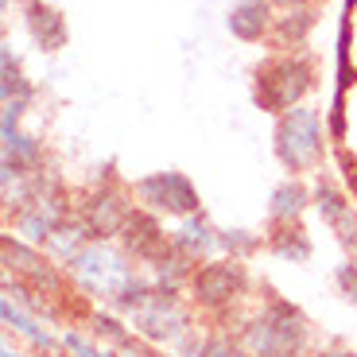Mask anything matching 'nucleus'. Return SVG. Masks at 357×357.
<instances>
[{
	"label": "nucleus",
	"mask_w": 357,
	"mask_h": 357,
	"mask_svg": "<svg viewBox=\"0 0 357 357\" xmlns=\"http://www.w3.org/2000/svg\"><path fill=\"white\" fill-rule=\"evenodd\" d=\"M314 82V66L299 54H287V59H268L257 66V82H252V101H257L264 113H280L284 116L295 101L303 98Z\"/></svg>",
	"instance_id": "obj_1"
},
{
	"label": "nucleus",
	"mask_w": 357,
	"mask_h": 357,
	"mask_svg": "<svg viewBox=\"0 0 357 357\" xmlns=\"http://www.w3.org/2000/svg\"><path fill=\"white\" fill-rule=\"evenodd\" d=\"M249 346L257 357H299L307 346V319L284 299H268L249 326Z\"/></svg>",
	"instance_id": "obj_2"
},
{
	"label": "nucleus",
	"mask_w": 357,
	"mask_h": 357,
	"mask_svg": "<svg viewBox=\"0 0 357 357\" xmlns=\"http://www.w3.org/2000/svg\"><path fill=\"white\" fill-rule=\"evenodd\" d=\"M276 155L287 171H307L322 160V128L314 109L295 105L276 125Z\"/></svg>",
	"instance_id": "obj_3"
},
{
	"label": "nucleus",
	"mask_w": 357,
	"mask_h": 357,
	"mask_svg": "<svg viewBox=\"0 0 357 357\" xmlns=\"http://www.w3.org/2000/svg\"><path fill=\"white\" fill-rule=\"evenodd\" d=\"M70 268H74V280H78L86 291L93 295H105V299H116L132 284V272L128 264L116 252H109L105 245H89V249L74 252L70 257Z\"/></svg>",
	"instance_id": "obj_4"
},
{
	"label": "nucleus",
	"mask_w": 357,
	"mask_h": 357,
	"mask_svg": "<svg viewBox=\"0 0 357 357\" xmlns=\"http://www.w3.org/2000/svg\"><path fill=\"white\" fill-rule=\"evenodd\" d=\"M136 195L144 198V206L152 210H167V214H195L198 210V190L190 187L187 175L178 171H160L136 183Z\"/></svg>",
	"instance_id": "obj_5"
},
{
	"label": "nucleus",
	"mask_w": 357,
	"mask_h": 357,
	"mask_svg": "<svg viewBox=\"0 0 357 357\" xmlns=\"http://www.w3.org/2000/svg\"><path fill=\"white\" fill-rule=\"evenodd\" d=\"M245 291V268L237 260H222V264H206L195 272V299L202 307H222Z\"/></svg>",
	"instance_id": "obj_6"
},
{
	"label": "nucleus",
	"mask_w": 357,
	"mask_h": 357,
	"mask_svg": "<svg viewBox=\"0 0 357 357\" xmlns=\"http://www.w3.org/2000/svg\"><path fill=\"white\" fill-rule=\"evenodd\" d=\"M136 326H140L144 334H152V338H175V334L187 326V314L175 307L171 287L167 291H152V299L136 311Z\"/></svg>",
	"instance_id": "obj_7"
},
{
	"label": "nucleus",
	"mask_w": 357,
	"mask_h": 357,
	"mask_svg": "<svg viewBox=\"0 0 357 357\" xmlns=\"http://www.w3.org/2000/svg\"><path fill=\"white\" fill-rule=\"evenodd\" d=\"M121 233H125L128 252H136V257L148 260V264H160V260L175 249V245H167V237L160 233L155 218L140 214V210H132V214H128V222H125V229H121Z\"/></svg>",
	"instance_id": "obj_8"
},
{
	"label": "nucleus",
	"mask_w": 357,
	"mask_h": 357,
	"mask_svg": "<svg viewBox=\"0 0 357 357\" xmlns=\"http://www.w3.org/2000/svg\"><path fill=\"white\" fill-rule=\"evenodd\" d=\"M128 202H121V195L105 190V195H93V202L86 206V229L89 237H109V233H121L128 222Z\"/></svg>",
	"instance_id": "obj_9"
},
{
	"label": "nucleus",
	"mask_w": 357,
	"mask_h": 357,
	"mask_svg": "<svg viewBox=\"0 0 357 357\" xmlns=\"http://www.w3.org/2000/svg\"><path fill=\"white\" fill-rule=\"evenodd\" d=\"M268 20H272V0H237L225 16V27L245 43H257L268 31Z\"/></svg>",
	"instance_id": "obj_10"
},
{
	"label": "nucleus",
	"mask_w": 357,
	"mask_h": 357,
	"mask_svg": "<svg viewBox=\"0 0 357 357\" xmlns=\"http://www.w3.org/2000/svg\"><path fill=\"white\" fill-rule=\"evenodd\" d=\"M27 27H31V39H36L43 51H59L66 47V20L59 8L43 4V0H31L27 4Z\"/></svg>",
	"instance_id": "obj_11"
},
{
	"label": "nucleus",
	"mask_w": 357,
	"mask_h": 357,
	"mask_svg": "<svg viewBox=\"0 0 357 357\" xmlns=\"http://www.w3.org/2000/svg\"><path fill=\"white\" fill-rule=\"evenodd\" d=\"M4 260H8L12 272H20V276H27V280H36L39 287H47V291H59V276H54V268H47L36 252L24 249V245L12 241V237H4Z\"/></svg>",
	"instance_id": "obj_12"
},
{
	"label": "nucleus",
	"mask_w": 357,
	"mask_h": 357,
	"mask_svg": "<svg viewBox=\"0 0 357 357\" xmlns=\"http://www.w3.org/2000/svg\"><path fill=\"white\" fill-rule=\"evenodd\" d=\"M36 163H39V144L31 140V136L4 132V183L27 175Z\"/></svg>",
	"instance_id": "obj_13"
},
{
	"label": "nucleus",
	"mask_w": 357,
	"mask_h": 357,
	"mask_svg": "<svg viewBox=\"0 0 357 357\" xmlns=\"http://www.w3.org/2000/svg\"><path fill=\"white\" fill-rule=\"evenodd\" d=\"M0 93H4V105H24L31 98V86L20 74V63H16V54H12V47L0 51Z\"/></svg>",
	"instance_id": "obj_14"
},
{
	"label": "nucleus",
	"mask_w": 357,
	"mask_h": 357,
	"mask_svg": "<svg viewBox=\"0 0 357 357\" xmlns=\"http://www.w3.org/2000/svg\"><path fill=\"white\" fill-rule=\"evenodd\" d=\"M214 229H210V225L202 222V218H195V222H187L183 225V229H178V237H175V249L183 252V257H202V252H210L214 249Z\"/></svg>",
	"instance_id": "obj_15"
},
{
	"label": "nucleus",
	"mask_w": 357,
	"mask_h": 357,
	"mask_svg": "<svg viewBox=\"0 0 357 357\" xmlns=\"http://www.w3.org/2000/svg\"><path fill=\"white\" fill-rule=\"evenodd\" d=\"M303 206H307V190L299 187V183H284V187H276V195H272L268 214H272V222H291V218L303 214Z\"/></svg>",
	"instance_id": "obj_16"
},
{
	"label": "nucleus",
	"mask_w": 357,
	"mask_h": 357,
	"mask_svg": "<svg viewBox=\"0 0 357 357\" xmlns=\"http://www.w3.org/2000/svg\"><path fill=\"white\" fill-rule=\"evenodd\" d=\"M272 249L287 260H307L311 257V241H307V233L299 225H284V229L272 233Z\"/></svg>",
	"instance_id": "obj_17"
},
{
	"label": "nucleus",
	"mask_w": 357,
	"mask_h": 357,
	"mask_svg": "<svg viewBox=\"0 0 357 357\" xmlns=\"http://www.w3.org/2000/svg\"><path fill=\"white\" fill-rule=\"evenodd\" d=\"M311 24H314L311 12H303V8L287 12V16L276 24V39H280V47H299V43H303V36L311 31Z\"/></svg>",
	"instance_id": "obj_18"
},
{
	"label": "nucleus",
	"mask_w": 357,
	"mask_h": 357,
	"mask_svg": "<svg viewBox=\"0 0 357 357\" xmlns=\"http://www.w3.org/2000/svg\"><path fill=\"white\" fill-rule=\"evenodd\" d=\"M314 206H319V214L326 218V222H338L342 214H349V206H346V198L338 195V190L331 187V183H319V190H314Z\"/></svg>",
	"instance_id": "obj_19"
},
{
	"label": "nucleus",
	"mask_w": 357,
	"mask_h": 357,
	"mask_svg": "<svg viewBox=\"0 0 357 357\" xmlns=\"http://www.w3.org/2000/svg\"><path fill=\"white\" fill-rule=\"evenodd\" d=\"M334 280H338V291L346 295L349 303H357V260H349V264H342L338 272H334Z\"/></svg>",
	"instance_id": "obj_20"
},
{
	"label": "nucleus",
	"mask_w": 357,
	"mask_h": 357,
	"mask_svg": "<svg viewBox=\"0 0 357 357\" xmlns=\"http://www.w3.org/2000/svg\"><path fill=\"white\" fill-rule=\"evenodd\" d=\"M195 354H198V357H245L241 349L229 346L225 338H210V342H202V346H198Z\"/></svg>",
	"instance_id": "obj_21"
},
{
	"label": "nucleus",
	"mask_w": 357,
	"mask_h": 357,
	"mask_svg": "<svg viewBox=\"0 0 357 357\" xmlns=\"http://www.w3.org/2000/svg\"><path fill=\"white\" fill-rule=\"evenodd\" d=\"M4 322H12V326H20V331H24V334H31V338H36V342H47V334L39 331V326H36V322H31V319H27V314L12 311V303H4Z\"/></svg>",
	"instance_id": "obj_22"
},
{
	"label": "nucleus",
	"mask_w": 357,
	"mask_h": 357,
	"mask_svg": "<svg viewBox=\"0 0 357 357\" xmlns=\"http://www.w3.org/2000/svg\"><path fill=\"white\" fill-rule=\"evenodd\" d=\"M218 241H222L225 249H233V252H249L252 245H257V237H245L241 229H233V233H222V237H218Z\"/></svg>",
	"instance_id": "obj_23"
},
{
	"label": "nucleus",
	"mask_w": 357,
	"mask_h": 357,
	"mask_svg": "<svg viewBox=\"0 0 357 357\" xmlns=\"http://www.w3.org/2000/svg\"><path fill=\"white\" fill-rule=\"evenodd\" d=\"M66 346H70V349H74V354H78V357H113V354H98V349H93V346H86V342H82V338H74V334H70V338H66Z\"/></svg>",
	"instance_id": "obj_24"
},
{
	"label": "nucleus",
	"mask_w": 357,
	"mask_h": 357,
	"mask_svg": "<svg viewBox=\"0 0 357 357\" xmlns=\"http://www.w3.org/2000/svg\"><path fill=\"white\" fill-rule=\"evenodd\" d=\"M272 4H284V8H303V4H311V0H272Z\"/></svg>",
	"instance_id": "obj_25"
},
{
	"label": "nucleus",
	"mask_w": 357,
	"mask_h": 357,
	"mask_svg": "<svg viewBox=\"0 0 357 357\" xmlns=\"http://www.w3.org/2000/svg\"><path fill=\"white\" fill-rule=\"evenodd\" d=\"M322 357H354V354H338V349H334V354H322Z\"/></svg>",
	"instance_id": "obj_26"
}]
</instances>
